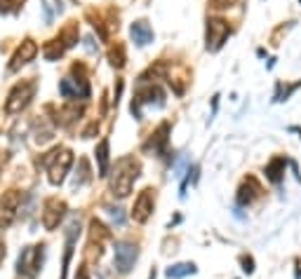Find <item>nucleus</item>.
Here are the masks:
<instances>
[{
    "mask_svg": "<svg viewBox=\"0 0 301 279\" xmlns=\"http://www.w3.org/2000/svg\"><path fill=\"white\" fill-rule=\"evenodd\" d=\"M94 155H97V162H99V176H106L108 174V139H101Z\"/></svg>",
    "mask_w": 301,
    "mask_h": 279,
    "instance_id": "a211bd4d",
    "label": "nucleus"
},
{
    "mask_svg": "<svg viewBox=\"0 0 301 279\" xmlns=\"http://www.w3.org/2000/svg\"><path fill=\"white\" fill-rule=\"evenodd\" d=\"M170 132V125H160L158 127V132L155 134H151V143H146V150H151V146H153V152H162L165 150V146H167V136L165 134Z\"/></svg>",
    "mask_w": 301,
    "mask_h": 279,
    "instance_id": "dca6fc26",
    "label": "nucleus"
},
{
    "mask_svg": "<svg viewBox=\"0 0 301 279\" xmlns=\"http://www.w3.org/2000/svg\"><path fill=\"white\" fill-rule=\"evenodd\" d=\"M19 202H21V193H17V190H10V193L3 195V200H0V225L12 223L14 216H17Z\"/></svg>",
    "mask_w": 301,
    "mask_h": 279,
    "instance_id": "9d476101",
    "label": "nucleus"
},
{
    "mask_svg": "<svg viewBox=\"0 0 301 279\" xmlns=\"http://www.w3.org/2000/svg\"><path fill=\"white\" fill-rule=\"evenodd\" d=\"M196 263H177V265H172V267H167V277L170 279H184V277H188V274H196Z\"/></svg>",
    "mask_w": 301,
    "mask_h": 279,
    "instance_id": "f3484780",
    "label": "nucleus"
},
{
    "mask_svg": "<svg viewBox=\"0 0 301 279\" xmlns=\"http://www.w3.org/2000/svg\"><path fill=\"white\" fill-rule=\"evenodd\" d=\"M129 33H132V40H134L139 47H146V45L153 40V28H151V26H148V21H144V19L134 21V24H132V28H129Z\"/></svg>",
    "mask_w": 301,
    "mask_h": 279,
    "instance_id": "ddd939ff",
    "label": "nucleus"
},
{
    "mask_svg": "<svg viewBox=\"0 0 301 279\" xmlns=\"http://www.w3.org/2000/svg\"><path fill=\"white\" fill-rule=\"evenodd\" d=\"M214 3H216V5H219V7H228V5H231V3H233V0H214Z\"/></svg>",
    "mask_w": 301,
    "mask_h": 279,
    "instance_id": "b1692460",
    "label": "nucleus"
},
{
    "mask_svg": "<svg viewBox=\"0 0 301 279\" xmlns=\"http://www.w3.org/2000/svg\"><path fill=\"white\" fill-rule=\"evenodd\" d=\"M36 80H24V82H19L14 85V89L10 91V97L5 101V110L7 113H19V110H24L31 99L36 97Z\"/></svg>",
    "mask_w": 301,
    "mask_h": 279,
    "instance_id": "7ed1b4c3",
    "label": "nucleus"
},
{
    "mask_svg": "<svg viewBox=\"0 0 301 279\" xmlns=\"http://www.w3.org/2000/svg\"><path fill=\"white\" fill-rule=\"evenodd\" d=\"M285 164H287V160L285 158H273L268 164H266V176H268L270 183H280L283 181V174H285Z\"/></svg>",
    "mask_w": 301,
    "mask_h": 279,
    "instance_id": "4468645a",
    "label": "nucleus"
},
{
    "mask_svg": "<svg viewBox=\"0 0 301 279\" xmlns=\"http://www.w3.org/2000/svg\"><path fill=\"white\" fill-rule=\"evenodd\" d=\"M259 195H261V185H259V181L254 176H247L245 181H242V185H240V190H238V204H242V206L252 204Z\"/></svg>",
    "mask_w": 301,
    "mask_h": 279,
    "instance_id": "f8f14e48",
    "label": "nucleus"
},
{
    "mask_svg": "<svg viewBox=\"0 0 301 279\" xmlns=\"http://www.w3.org/2000/svg\"><path fill=\"white\" fill-rule=\"evenodd\" d=\"M43 164L47 169V176L52 185H62L64 178H66L71 164H73V152L68 148H54L52 152H47L43 158Z\"/></svg>",
    "mask_w": 301,
    "mask_h": 279,
    "instance_id": "f03ea898",
    "label": "nucleus"
},
{
    "mask_svg": "<svg viewBox=\"0 0 301 279\" xmlns=\"http://www.w3.org/2000/svg\"><path fill=\"white\" fill-rule=\"evenodd\" d=\"M296 279H301V258H296Z\"/></svg>",
    "mask_w": 301,
    "mask_h": 279,
    "instance_id": "393cba45",
    "label": "nucleus"
},
{
    "mask_svg": "<svg viewBox=\"0 0 301 279\" xmlns=\"http://www.w3.org/2000/svg\"><path fill=\"white\" fill-rule=\"evenodd\" d=\"M57 40H59V45H62L64 49L73 47V45L78 43V24H75V21H68V26H64L62 33L57 36Z\"/></svg>",
    "mask_w": 301,
    "mask_h": 279,
    "instance_id": "2eb2a0df",
    "label": "nucleus"
},
{
    "mask_svg": "<svg viewBox=\"0 0 301 279\" xmlns=\"http://www.w3.org/2000/svg\"><path fill=\"white\" fill-rule=\"evenodd\" d=\"M148 279H155V270H153V272H151V274H148Z\"/></svg>",
    "mask_w": 301,
    "mask_h": 279,
    "instance_id": "a878e982",
    "label": "nucleus"
},
{
    "mask_svg": "<svg viewBox=\"0 0 301 279\" xmlns=\"http://www.w3.org/2000/svg\"><path fill=\"white\" fill-rule=\"evenodd\" d=\"M111 64L116 68H123L125 66V49L118 45L116 49H111Z\"/></svg>",
    "mask_w": 301,
    "mask_h": 279,
    "instance_id": "6ab92c4d",
    "label": "nucleus"
},
{
    "mask_svg": "<svg viewBox=\"0 0 301 279\" xmlns=\"http://www.w3.org/2000/svg\"><path fill=\"white\" fill-rule=\"evenodd\" d=\"M3 162H5V158H0V164H3Z\"/></svg>",
    "mask_w": 301,
    "mask_h": 279,
    "instance_id": "bb28decb",
    "label": "nucleus"
},
{
    "mask_svg": "<svg viewBox=\"0 0 301 279\" xmlns=\"http://www.w3.org/2000/svg\"><path fill=\"white\" fill-rule=\"evenodd\" d=\"M12 10V0H0V12H10Z\"/></svg>",
    "mask_w": 301,
    "mask_h": 279,
    "instance_id": "4be33fe9",
    "label": "nucleus"
},
{
    "mask_svg": "<svg viewBox=\"0 0 301 279\" xmlns=\"http://www.w3.org/2000/svg\"><path fill=\"white\" fill-rule=\"evenodd\" d=\"M38 54V45L33 43V40H24V43L17 47V52L12 54V59H10V64H7V71L10 73H14V71H19L21 66H26L29 61H33Z\"/></svg>",
    "mask_w": 301,
    "mask_h": 279,
    "instance_id": "1a4fd4ad",
    "label": "nucleus"
},
{
    "mask_svg": "<svg viewBox=\"0 0 301 279\" xmlns=\"http://www.w3.org/2000/svg\"><path fill=\"white\" fill-rule=\"evenodd\" d=\"M64 213H66V204H64L59 197H49V200H45V206H43V225H45V230H54L57 225L62 223Z\"/></svg>",
    "mask_w": 301,
    "mask_h": 279,
    "instance_id": "6e6552de",
    "label": "nucleus"
},
{
    "mask_svg": "<svg viewBox=\"0 0 301 279\" xmlns=\"http://www.w3.org/2000/svg\"><path fill=\"white\" fill-rule=\"evenodd\" d=\"M155 209V190L146 188L139 193V197L134 200V206H132V219L136 223H146L151 219V213Z\"/></svg>",
    "mask_w": 301,
    "mask_h": 279,
    "instance_id": "0eeeda50",
    "label": "nucleus"
},
{
    "mask_svg": "<svg viewBox=\"0 0 301 279\" xmlns=\"http://www.w3.org/2000/svg\"><path fill=\"white\" fill-rule=\"evenodd\" d=\"M108 211H111V219L116 221L118 225H123V221H125V219H123V213H120V209H108Z\"/></svg>",
    "mask_w": 301,
    "mask_h": 279,
    "instance_id": "412c9836",
    "label": "nucleus"
},
{
    "mask_svg": "<svg viewBox=\"0 0 301 279\" xmlns=\"http://www.w3.org/2000/svg\"><path fill=\"white\" fill-rule=\"evenodd\" d=\"M231 36V28L224 19H207V49L209 52H216V49H222V45L226 43V38Z\"/></svg>",
    "mask_w": 301,
    "mask_h": 279,
    "instance_id": "423d86ee",
    "label": "nucleus"
},
{
    "mask_svg": "<svg viewBox=\"0 0 301 279\" xmlns=\"http://www.w3.org/2000/svg\"><path fill=\"white\" fill-rule=\"evenodd\" d=\"M59 94L64 99H85L90 94V87H87V80L85 78H64L59 82Z\"/></svg>",
    "mask_w": 301,
    "mask_h": 279,
    "instance_id": "9b49d317",
    "label": "nucleus"
},
{
    "mask_svg": "<svg viewBox=\"0 0 301 279\" xmlns=\"http://www.w3.org/2000/svg\"><path fill=\"white\" fill-rule=\"evenodd\" d=\"M3 258H5V239L0 235V263H3Z\"/></svg>",
    "mask_w": 301,
    "mask_h": 279,
    "instance_id": "5701e85b",
    "label": "nucleus"
},
{
    "mask_svg": "<svg viewBox=\"0 0 301 279\" xmlns=\"http://www.w3.org/2000/svg\"><path fill=\"white\" fill-rule=\"evenodd\" d=\"M43 254H45V244L26 246V249L19 254L17 272L26 274V277H36V274L40 272V265H43Z\"/></svg>",
    "mask_w": 301,
    "mask_h": 279,
    "instance_id": "20e7f679",
    "label": "nucleus"
},
{
    "mask_svg": "<svg viewBox=\"0 0 301 279\" xmlns=\"http://www.w3.org/2000/svg\"><path fill=\"white\" fill-rule=\"evenodd\" d=\"M139 256V249L136 244L129 242H116L113 244V258H116V267L120 274H127L132 267H134V261Z\"/></svg>",
    "mask_w": 301,
    "mask_h": 279,
    "instance_id": "39448f33",
    "label": "nucleus"
},
{
    "mask_svg": "<svg viewBox=\"0 0 301 279\" xmlns=\"http://www.w3.org/2000/svg\"><path fill=\"white\" fill-rule=\"evenodd\" d=\"M139 162L134 158H120L113 167V174H111V190L116 197H127L132 193V185L134 181L139 178Z\"/></svg>",
    "mask_w": 301,
    "mask_h": 279,
    "instance_id": "f257e3e1",
    "label": "nucleus"
},
{
    "mask_svg": "<svg viewBox=\"0 0 301 279\" xmlns=\"http://www.w3.org/2000/svg\"><path fill=\"white\" fill-rule=\"evenodd\" d=\"M240 263H242V270H245L247 274L254 272V258H252V256H242V258H240Z\"/></svg>",
    "mask_w": 301,
    "mask_h": 279,
    "instance_id": "aec40b11",
    "label": "nucleus"
}]
</instances>
